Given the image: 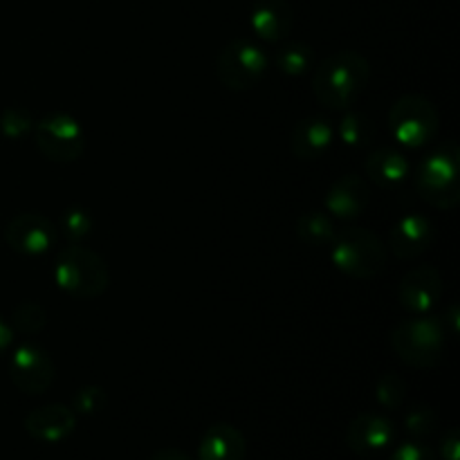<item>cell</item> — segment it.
I'll list each match as a JSON object with an SVG mask.
<instances>
[{"label":"cell","instance_id":"ac0fdd59","mask_svg":"<svg viewBox=\"0 0 460 460\" xmlns=\"http://www.w3.org/2000/svg\"><path fill=\"white\" fill-rule=\"evenodd\" d=\"M335 139V128L322 117H308L292 130L290 148L299 160H319Z\"/></svg>","mask_w":460,"mask_h":460},{"label":"cell","instance_id":"4316f807","mask_svg":"<svg viewBox=\"0 0 460 460\" xmlns=\"http://www.w3.org/2000/svg\"><path fill=\"white\" fill-rule=\"evenodd\" d=\"M90 229H93V218H90L88 211L81 209V207H72L70 211H66V216H63V232L67 234V238L81 241V238L88 236Z\"/></svg>","mask_w":460,"mask_h":460},{"label":"cell","instance_id":"7c38bea8","mask_svg":"<svg viewBox=\"0 0 460 460\" xmlns=\"http://www.w3.org/2000/svg\"><path fill=\"white\" fill-rule=\"evenodd\" d=\"M398 296L409 313H427L443 296V277L434 268H416L400 281Z\"/></svg>","mask_w":460,"mask_h":460},{"label":"cell","instance_id":"e0dca14e","mask_svg":"<svg viewBox=\"0 0 460 460\" xmlns=\"http://www.w3.org/2000/svg\"><path fill=\"white\" fill-rule=\"evenodd\" d=\"M245 436L227 422L209 427L198 445V460H245Z\"/></svg>","mask_w":460,"mask_h":460},{"label":"cell","instance_id":"603a6c76","mask_svg":"<svg viewBox=\"0 0 460 460\" xmlns=\"http://www.w3.org/2000/svg\"><path fill=\"white\" fill-rule=\"evenodd\" d=\"M45 323H48V314H45V310L39 304L25 301V304H21L13 310V326L22 335H36V332L43 331Z\"/></svg>","mask_w":460,"mask_h":460},{"label":"cell","instance_id":"83f0119b","mask_svg":"<svg viewBox=\"0 0 460 460\" xmlns=\"http://www.w3.org/2000/svg\"><path fill=\"white\" fill-rule=\"evenodd\" d=\"M106 404V394L99 386H85V389H79V394L75 395V409L79 413H97L99 409Z\"/></svg>","mask_w":460,"mask_h":460},{"label":"cell","instance_id":"4fadbf2b","mask_svg":"<svg viewBox=\"0 0 460 460\" xmlns=\"http://www.w3.org/2000/svg\"><path fill=\"white\" fill-rule=\"evenodd\" d=\"M25 429L40 443H61L76 429V413L66 404H45L27 413Z\"/></svg>","mask_w":460,"mask_h":460},{"label":"cell","instance_id":"30bf717a","mask_svg":"<svg viewBox=\"0 0 460 460\" xmlns=\"http://www.w3.org/2000/svg\"><path fill=\"white\" fill-rule=\"evenodd\" d=\"M7 243L25 256H40L57 243V227L40 214H21L9 223Z\"/></svg>","mask_w":460,"mask_h":460},{"label":"cell","instance_id":"1f68e13d","mask_svg":"<svg viewBox=\"0 0 460 460\" xmlns=\"http://www.w3.org/2000/svg\"><path fill=\"white\" fill-rule=\"evenodd\" d=\"M151 460H191V458H189L182 449L166 447V449H160V452L153 454Z\"/></svg>","mask_w":460,"mask_h":460},{"label":"cell","instance_id":"2e32d148","mask_svg":"<svg viewBox=\"0 0 460 460\" xmlns=\"http://www.w3.org/2000/svg\"><path fill=\"white\" fill-rule=\"evenodd\" d=\"M368 205H371V191H368V184L358 175L340 178L326 196V209L341 220L358 218L368 209Z\"/></svg>","mask_w":460,"mask_h":460},{"label":"cell","instance_id":"6da1fadb","mask_svg":"<svg viewBox=\"0 0 460 460\" xmlns=\"http://www.w3.org/2000/svg\"><path fill=\"white\" fill-rule=\"evenodd\" d=\"M371 79V66L353 49L331 54L319 63L313 76L314 97L331 111H346L358 102Z\"/></svg>","mask_w":460,"mask_h":460},{"label":"cell","instance_id":"9c48e42d","mask_svg":"<svg viewBox=\"0 0 460 460\" xmlns=\"http://www.w3.org/2000/svg\"><path fill=\"white\" fill-rule=\"evenodd\" d=\"M9 377L22 394L40 395L52 386L54 362L39 346L25 344L13 350L9 359Z\"/></svg>","mask_w":460,"mask_h":460},{"label":"cell","instance_id":"ffe728a7","mask_svg":"<svg viewBox=\"0 0 460 460\" xmlns=\"http://www.w3.org/2000/svg\"><path fill=\"white\" fill-rule=\"evenodd\" d=\"M296 234L308 245L322 247L332 243V238H335V225L322 211H305L299 218V223H296Z\"/></svg>","mask_w":460,"mask_h":460},{"label":"cell","instance_id":"44dd1931","mask_svg":"<svg viewBox=\"0 0 460 460\" xmlns=\"http://www.w3.org/2000/svg\"><path fill=\"white\" fill-rule=\"evenodd\" d=\"M341 142L349 146H367L373 137V124L359 112H349L340 124Z\"/></svg>","mask_w":460,"mask_h":460},{"label":"cell","instance_id":"8fae6325","mask_svg":"<svg viewBox=\"0 0 460 460\" xmlns=\"http://www.w3.org/2000/svg\"><path fill=\"white\" fill-rule=\"evenodd\" d=\"M395 429L389 418L380 413H362L346 429V443L358 456H380L394 443Z\"/></svg>","mask_w":460,"mask_h":460},{"label":"cell","instance_id":"3957f363","mask_svg":"<svg viewBox=\"0 0 460 460\" xmlns=\"http://www.w3.org/2000/svg\"><path fill=\"white\" fill-rule=\"evenodd\" d=\"M337 270L353 279H373L385 270L386 247L373 232L350 227L335 234L331 250Z\"/></svg>","mask_w":460,"mask_h":460},{"label":"cell","instance_id":"5bb4252c","mask_svg":"<svg viewBox=\"0 0 460 460\" xmlns=\"http://www.w3.org/2000/svg\"><path fill=\"white\" fill-rule=\"evenodd\" d=\"M250 25L259 39L279 43L290 36L295 12L288 0H256L250 12Z\"/></svg>","mask_w":460,"mask_h":460},{"label":"cell","instance_id":"484cf974","mask_svg":"<svg viewBox=\"0 0 460 460\" xmlns=\"http://www.w3.org/2000/svg\"><path fill=\"white\" fill-rule=\"evenodd\" d=\"M0 130L7 135L9 139L25 137L31 130V115L22 108H7L0 117Z\"/></svg>","mask_w":460,"mask_h":460},{"label":"cell","instance_id":"4dcf8cb0","mask_svg":"<svg viewBox=\"0 0 460 460\" xmlns=\"http://www.w3.org/2000/svg\"><path fill=\"white\" fill-rule=\"evenodd\" d=\"M12 340H13L12 326H9L4 319H0V355L7 353L9 346H12Z\"/></svg>","mask_w":460,"mask_h":460},{"label":"cell","instance_id":"277c9868","mask_svg":"<svg viewBox=\"0 0 460 460\" xmlns=\"http://www.w3.org/2000/svg\"><path fill=\"white\" fill-rule=\"evenodd\" d=\"M391 346L409 367L431 368L443 359L445 331L431 317L404 319L391 332Z\"/></svg>","mask_w":460,"mask_h":460},{"label":"cell","instance_id":"d6986e66","mask_svg":"<svg viewBox=\"0 0 460 460\" xmlns=\"http://www.w3.org/2000/svg\"><path fill=\"white\" fill-rule=\"evenodd\" d=\"M364 171L377 187L395 189L409 178V162L394 148H377L367 157Z\"/></svg>","mask_w":460,"mask_h":460},{"label":"cell","instance_id":"52a82bcc","mask_svg":"<svg viewBox=\"0 0 460 460\" xmlns=\"http://www.w3.org/2000/svg\"><path fill=\"white\" fill-rule=\"evenodd\" d=\"M268 67V57L256 43L236 39L225 45L216 61V75L229 90H247L261 81Z\"/></svg>","mask_w":460,"mask_h":460},{"label":"cell","instance_id":"5b68a950","mask_svg":"<svg viewBox=\"0 0 460 460\" xmlns=\"http://www.w3.org/2000/svg\"><path fill=\"white\" fill-rule=\"evenodd\" d=\"M460 153L456 144H445L420 164L416 187L422 200L438 209H454L460 198Z\"/></svg>","mask_w":460,"mask_h":460},{"label":"cell","instance_id":"f546056e","mask_svg":"<svg viewBox=\"0 0 460 460\" xmlns=\"http://www.w3.org/2000/svg\"><path fill=\"white\" fill-rule=\"evenodd\" d=\"M440 454H443V460H458L460 438H458L456 427H452V429L445 431L443 440H440Z\"/></svg>","mask_w":460,"mask_h":460},{"label":"cell","instance_id":"f1b7e54d","mask_svg":"<svg viewBox=\"0 0 460 460\" xmlns=\"http://www.w3.org/2000/svg\"><path fill=\"white\" fill-rule=\"evenodd\" d=\"M389 460H438L434 454V449L429 445L420 443L418 438L409 440V443H402L394 454H391Z\"/></svg>","mask_w":460,"mask_h":460},{"label":"cell","instance_id":"8992f818","mask_svg":"<svg viewBox=\"0 0 460 460\" xmlns=\"http://www.w3.org/2000/svg\"><path fill=\"white\" fill-rule=\"evenodd\" d=\"M438 111L420 94L400 97L389 111L391 135L407 148H422L438 133Z\"/></svg>","mask_w":460,"mask_h":460},{"label":"cell","instance_id":"ba28073f","mask_svg":"<svg viewBox=\"0 0 460 460\" xmlns=\"http://www.w3.org/2000/svg\"><path fill=\"white\" fill-rule=\"evenodd\" d=\"M34 142L48 160L66 164L81 157L85 148V133L75 117L52 112L36 124Z\"/></svg>","mask_w":460,"mask_h":460},{"label":"cell","instance_id":"7402d4cb","mask_svg":"<svg viewBox=\"0 0 460 460\" xmlns=\"http://www.w3.org/2000/svg\"><path fill=\"white\" fill-rule=\"evenodd\" d=\"M310 63H313V49L304 43L286 45L277 57V66L281 67V72L290 76L304 75L310 67Z\"/></svg>","mask_w":460,"mask_h":460},{"label":"cell","instance_id":"cb8c5ba5","mask_svg":"<svg viewBox=\"0 0 460 460\" xmlns=\"http://www.w3.org/2000/svg\"><path fill=\"white\" fill-rule=\"evenodd\" d=\"M377 402L386 409H395L404 402L407 398V385L402 377L398 376H385L376 386Z\"/></svg>","mask_w":460,"mask_h":460},{"label":"cell","instance_id":"d4e9b609","mask_svg":"<svg viewBox=\"0 0 460 460\" xmlns=\"http://www.w3.org/2000/svg\"><path fill=\"white\" fill-rule=\"evenodd\" d=\"M404 427H407V431L413 438H425V436H429L436 427L434 409L427 407V404L411 407L409 409L407 418H404Z\"/></svg>","mask_w":460,"mask_h":460},{"label":"cell","instance_id":"7a4b0ae2","mask_svg":"<svg viewBox=\"0 0 460 460\" xmlns=\"http://www.w3.org/2000/svg\"><path fill=\"white\" fill-rule=\"evenodd\" d=\"M54 279L61 290L70 292L72 296H79V299H94V296L103 295L111 283L106 261L97 252L81 245H72L58 254Z\"/></svg>","mask_w":460,"mask_h":460},{"label":"cell","instance_id":"9a60e30c","mask_svg":"<svg viewBox=\"0 0 460 460\" xmlns=\"http://www.w3.org/2000/svg\"><path fill=\"white\" fill-rule=\"evenodd\" d=\"M434 243V225L425 216H407L389 234V250L398 259L411 261L425 254Z\"/></svg>","mask_w":460,"mask_h":460}]
</instances>
